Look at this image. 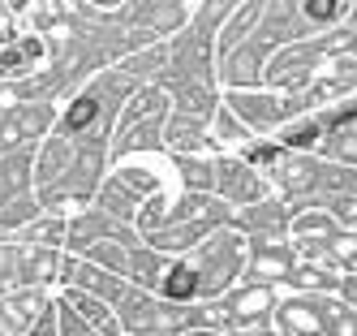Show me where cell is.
<instances>
[{"label": "cell", "mask_w": 357, "mask_h": 336, "mask_svg": "<svg viewBox=\"0 0 357 336\" xmlns=\"http://www.w3.org/2000/svg\"><path fill=\"white\" fill-rule=\"evenodd\" d=\"M22 57L39 61V57H43V43H39V39H26V43H22Z\"/></svg>", "instance_id": "obj_4"}, {"label": "cell", "mask_w": 357, "mask_h": 336, "mask_svg": "<svg viewBox=\"0 0 357 336\" xmlns=\"http://www.w3.org/2000/svg\"><path fill=\"white\" fill-rule=\"evenodd\" d=\"M164 289H168V298H190V293H194V272H190V268H176V272L168 276Z\"/></svg>", "instance_id": "obj_1"}, {"label": "cell", "mask_w": 357, "mask_h": 336, "mask_svg": "<svg viewBox=\"0 0 357 336\" xmlns=\"http://www.w3.org/2000/svg\"><path fill=\"white\" fill-rule=\"evenodd\" d=\"M91 117H95V99H78V103L69 108V129H82Z\"/></svg>", "instance_id": "obj_2"}, {"label": "cell", "mask_w": 357, "mask_h": 336, "mask_svg": "<svg viewBox=\"0 0 357 336\" xmlns=\"http://www.w3.org/2000/svg\"><path fill=\"white\" fill-rule=\"evenodd\" d=\"M305 13H310V17H336L340 5H305Z\"/></svg>", "instance_id": "obj_3"}, {"label": "cell", "mask_w": 357, "mask_h": 336, "mask_svg": "<svg viewBox=\"0 0 357 336\" xmlns=\"http://www.w3.org/2000/svg\"><path fill=\"white\" fill-rule=\"evenodd\" d=\"M0 43H9V31H0Z\"/></svg>", "instance_id": "obj_5"}]
</instances>
